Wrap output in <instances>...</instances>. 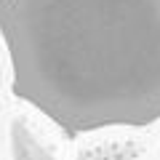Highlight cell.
Returning a JSON list of instances; mask_svg holds the SVG:
<instances>
[{
	"label": "cell",
	"instance_id": "6da1fadb",
	"mask_svg": "<svg viewBox=\"0 0 160 160\" xmlns=\"http://www.w3.org/2000/svg\"><path fill=\"white\" fill-rule=\"evenodd\" d=\"M11 93L67 136L160 120V0H0Z\"/></svg>",
	"mask_w": 160,
	"mask_h": 160
},
{
	"label": "cell",
	"instance_id": "7a4b0ae2",
	"mask_svg": "<svg viewBox=\"0 0 160 160\" xmlns=\"http://www.w3.org/2000/svg\"><path fill=\"white\" fill-rule=\"evenodd\" d=\"M3 86H11V69H8V53H6V46L0 40V88Z\"/></svg>",
	"mask_w": 160,
	"mask_h": 160
}]
</instances>
